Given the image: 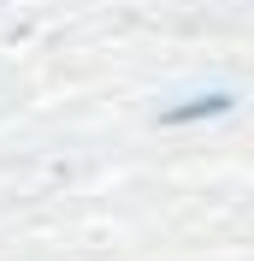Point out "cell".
I'll return each instance as SVG.
<instances>
[{
	"mask_svg": "<svg viewBox=\"0 0 254 261\" xmlns=\"http://www.w3.org/2000/svg\"><path fill=\"white\" fill-rule=\"evenodd\" d=\"M213 113H231V95H201V101H189V107H172L166 125H195V119H213Z\"/></svg>",
	"mask_w": 254,
	"mask_h": 261,
	"instance_id": "6da1fadb",
	"label": "cell"
}]
</instances>
